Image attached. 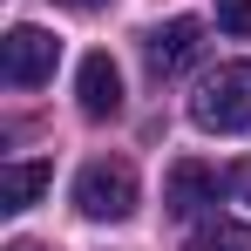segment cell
Returning a JSON list of instances; mask_svg holds the SVG:
<instances>
[{"label":"cell","mask_w":251,"mask_h":251,"mask_svg":"<svg viewBox=\"0 0 251 251\" xmlns=\"http://www.w3.org/2000/svg\"><path fill=\"white\" fill-rule=\"evenodd\" d=\"M7 251H41V245H27V238H21V245H7Z\"/></svg>","instance_id":"12"},{"label":"cell","mask_w":251,"mask_h":251,"mask_svg":"<svg viewBox=\"0 0 251 251\" xmlns=\"http://www.w3.org/2000/svg\"><path fill=\"white\" fill-rule=\"evenodd\" d=\"M190 251H251V224H238V217H210Z\"/></svg>","instance_id":"8"},{"label":"cell","mask_w":251,"mask_h":251,"mask_svg":"<svg viewBox=\"0 0 251 251\" xmlns=\"http://www.w3.org/2000/svg\"><path fill=\"white\" fill-rule=\"evenodd\" d=\"M54 61H61V41L48 34V27H7V41H0V82L7 88H41L54 75Z\"/></svg>","instance_id":"3"},{"label":"cell","mask_w":251,"mask_h":251,"mask_svg":"<svg viewBox=\"0 0 251 251\" xmlns=\"http://www.w3.org/2000/svg\"><path fill=\"white\" fill-rule=\"evenodd\" d=\"M75 102H82L88 123H109V116H123V68L95 48L82 54V68H75Z\"/></svg>","instance_id":"5"},{"label":"cell","mask_w":251,"mask_h":251,"mask_svg":"<svg viewBox=\"0 0 251 251\" xmlns=\"http://www.w3.org/2000/svg\"><path fill=\"white\" fill-rule=\"evenodd\" d=\"M190 123H197V129H217V136L251 129V61H224L217 75L197 82V95H190Z\"/></svg>","instance_id":"1"},{"label":"cell","mask_w":251,"mask_h":251,"mask_svg":"<svg viewBox=\"0 0 251 251\" xmlns=\"http://www.w3.org/2000/svg\"><path fill=\"white\" fill-rule=\"evenodd\" d=\"M48 183H54L48 163H7V170H0V210H27Z\"/></svg>","instance_id":"7"},{"label":"cell","mask_w":251,"mask_h":251,"mask_svg":"<svg viewBox=\"0 0 251 251\" xmlns=\"http://www.w3.org/2000/svg\"><path fill=\"white\" fill-rule=\"evenodd\" d=\"M197 54H204V21H190V14H176V21H163V27L143 34V61H150L156 82L183 75V68H197Z\"/></svg>","instance_id":"4"},{"label":"cell","mask_w":251,"mask_h":251,"mask_svg":"<svg viewBox=\"0 0 251 251\" xmlns=\"http://www.w3.org/2000/svg\"><path fill=\"white\" fill-rule=\"evenodd\" d=\"M136 197H143V183H136V170L123 156H95L75 176V210L95 217V224H123L129 210H136Z\"/></svg>","instance_id":"2"},{"label":"cell","mask_w":251,"mask_h":251,"mask_svg":"<svg viewBox=\"0 0 251 251\" xmlns=\"http://www.w3.org/2000/svg\"><path fill=\"white\" fill-rule=\"evenodd\" d=\"M61 7H75V14H95V7H109V0H61Z\"/></svg>","instance_id":"11"},{"label":"cell","mask_w":251,"mask_h":251,"mask_svg":"<svg viewBox=\"0 0 251 251\" xmlns=\"http://www.w3.org/2000/svg\"><path fill=\"white\" fill-rule=\"evenodd\" d=\"M224 183H231V190L251 204V156H245V163H231V176H224Z\"/></svg>","instance_id":"10"},{"label":"cell","mask_w":251,"mask_h":251,"mask_svg":"<svg viewBox=\"0 0 251 251\" xmlns=\"http://www.w3.org/2000/svg\"><path fill=\"white\" fill-rule=\"evenodd\" d=\"M217 190H231V183H217L210 163L183 156V163H170V176H163V210L170 217H197L204 204H217Z\"/></svg>","instance_id":"6"},{"label":"cell","mask_w":251,"mask_h":251,"mask_svg":"<svg viewBox=\"0 0 251 251\" xmlns=\"http://www.w3.org/2000/svg\"><path fill=\"white\" fill-rule=\"evenodd\" d=\"M217 27L238 34V41H251V0H217Z\"/></svg>","instance_id":"9"}]
</instances>
